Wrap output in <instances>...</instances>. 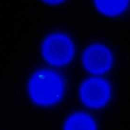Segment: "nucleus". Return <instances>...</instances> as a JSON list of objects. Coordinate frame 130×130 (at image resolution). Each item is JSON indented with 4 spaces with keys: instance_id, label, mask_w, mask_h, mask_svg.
Returning a JSON list of instances; mask_svg holds the SVG:
<instances>
[{
    "instance_id": "2",
    "label": "nucleus",
    "mask_w": 130,
    "mask_h": 130,
    "mask_svg": "<svg viewBox=\"0 0 130 130\" xmlns=\"http://www.w3.org/2000/svg\"><path fill=\"white\" fill-rule=\"evenodd\" d=\"M42 53L45 61L55 68L70 65L76 54L74 41L66 32L58 31L49 35L44 40Z\"/></svg>"
},
{
    "instance_id": "3",
    "label": "nucleus",
    "mask_w": 130,
    "mask_h": 130,
    "mask_svg": "<svg viewBox=\"0 0 130 130\" xmlns=\"http://www.w3.org/2000/svg\"><path fill=\"white\" fill-rule=\"evenodd\" d=\"M81 63L91 76H102L110 72L114 64L113 51L107 45L94 42L88 45L82 52Z\"/></svg>"
},
{
    "instance_id": "6",
    "label": "nucleus",
    "mask_w": 130,
    "mask_h": 130,
    "mask_svg": "<svg viewBox=\"0 0 130 130\" xmlns=\"http://www.w3.org/2000/svg\"><path fill=\"white\" fill-rule=\"evenodd\" d=\"M64 130H96L93 119L83 113H77L70 116L66 120Z\"/></svg>"
},
{
    "instance_id": "7",
    "label": "nucleus",
    "mask_w": 130,
    "mask_h": 130,
    "mask_svg": "<svg viewBox=\"0 0 130 130\" xmlns=\"http://www.w3.org/2000/svg\"><path fill=\"white\" fill-rule=\"evenodd\" d=\"M45 3L52 5V6H57L66 3L68 0H42Z\"/></svg>"
},
{
    "instance_id": "1",
    "label": "nucleus",
    "mask_w": 130,
    "mask_h": 130,
    "mask_svg": "<svg viewBox=\"0 0 130 130\" xmlns=\"http://www.w3.org/2000/svg\"><path fill=\"white\" fill-rule=\"evenodd\" d=\"M64 81L59 73L52 69H43L36 72L28 84L32 100L42 106L53 105L61 98Z\"/></svg>"
},
{
    "instance_id": "5",
    "label": "nucleus",
    "mask_w": 130,
    "mask_h": 130,
    "mask_svg": "<svg viewBox=\"0 0 130 130\" xmlns=\"http://www.w3.org/2000/svg\"><path fill=\"white\" fill-rule=\"evenodd\" d=\"M92 2L96 11L109 18L120 17L130 7V0H92Z\"/></svg>"
},
{
    "instance_id": "4",
    "label": "nucleus",
    "mask_w": 130,
    "mask_h": 130,
    "mask_svg": "<svg viewBox=\"0 0 130 130\" xmlns=\"http://www.w3.org/2000/svg\"><path fill=\"white\" fill-rule=\"evenodd\" d=\"M111 85L102 76H91L85 79L79 88V94L83 103L92 108L105 106L111 95Z\"/></svg>"
}]
</instances>
